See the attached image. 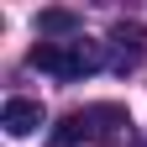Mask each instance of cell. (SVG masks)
<instances>
[{
  "label": "cell",
  "instance_id": "1",
  "mask_svg": "<svg viewBox=\"0 0 147 147\" xmlns=\"http://www.w3.org/2000/svg\"><path fill=\"white\" fill-rule=\"evenodd\" d=\"M26 63L53 74V79H84V74L105 68V42H79V37L74 42H37L26 53Z\"/></svg>",
  "mask_w": 147,
  "mask_h": 147
},
{
  "label": "cell",
  "instance_id": "2",
  "mask_svg": "<svg viewBox=\"0 0 147 147\" xmlns=\"http://www.w3.org/2000/svg\"><path fill=\"white\" fill-rule=\"evenodd\" d=\"M121 126H131L121 105H84V110H68V116H63L58 126H53V147L110 142V137H121Z\"/></svg>",
  "mask_w": 147,
  "mask_h": 147
},
{
  "label": "cell",
  "instance_id": "3",
  "mask_svg": "<svg viewBox=\"0 0 147 147\" xmlns=\"http://www.w3.org/2000/svg\"><path fill=\"white\" fill-rule=\"evenodd\" d=\"M0 126H5L11 137H32L37 126H42V105H37V100H5Z\"/></svg>",
  "mask_w": 147,
  "mask_h": 147
},
{
  "label": "cell",
  "instance_id": "4",
  "mask_svg": "<svg viewBox=\"0 0 147 147\" xmlns=\"http://www.w3.org/2000/svg\"><path fill=\"white\" fill-rule=\"evenodd\" d=\"M37 32H42V42H47V37H74V32H79V16H74V11H42V16H37Z\"/></svg>",
  "mask_w": 147,
  "mask_h": 147
},
{
  "label": "cell",
  "instance_id": "5",
  "mask_svg": "<svg viewBox=\"0 0 147 147\" xmlns=\"http://www.w3.org/2000/svg\"><path fill=\"white\" fill-rule=\"evenodd\" d=\"M142 147H147V142H142Z\"/></svg>",
  "mask_w": 147,
  "mask_h": 147
}]
</instances>
